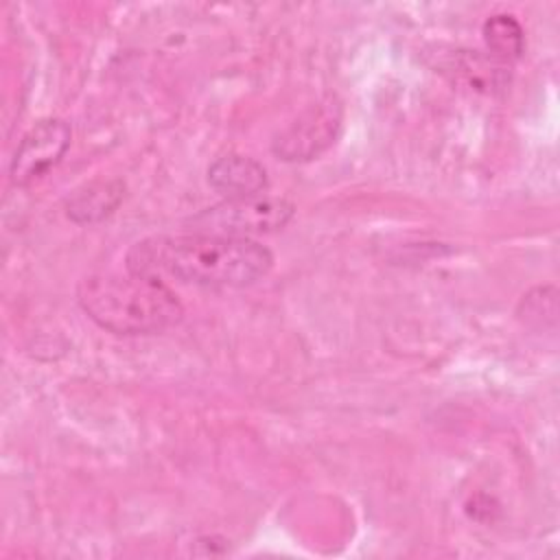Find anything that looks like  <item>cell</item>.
<instances>
[{
  "instance_id": "6da1fadb",
  "label": "cell",
  "mask_w": 560,
  "mask_h": 560,
  "mask_svg": "<svg viewBox=\"0 0 560 560\" xmlns=\"http://www.w3.org/2000/svg\"><path fill=\"white\" fill-rule=\"evenodd\" d=\"M125 267L140 276H171L184 284L241 289L271 271L273 254L254 238L192 232L138 241Z\"/></svg>"
},
{
  "instance_id": "7a4b0ae2",
  "label": "cell",
  "mask_w": 560,
  "mask_h": 560,
  "mask_svg": "<svg viewBox=\"0 0 560 560\" xmlns=\"http://www.w3.org/2000/svg\"><path fill=\"white\" fill-rule=\"evenodd\" d=\"M81 311L103 330L125 337L162 332L184 317L175 291L155 276L90 273L77 284Z\"/></svg>"
},
{
  "instance_id": "3957f363",
  "label": "cell",
  "mask_w": 560,
  "mask_h": 560,
  "mask_svg": "<svg viewBox=\"0 0 560 560\" xmlns=\"http://www.w3.org/2000/svg\"><path fill=\"white\" fill-rule=\"evenodd\" d=\"M295 214V206L282 197L252 195L225 199L206 208L190 219L192 232L249 238L252 234H269L282 230Z\"/></svg>"
},
{
  "instance_id": "277c9868",
  "label": "cell",
  "mask_w": 560,
  "mask_h": 560,
  "mask_svg": "<svg viewBox=\"0 0 560 560\" xmlns=\"http://www.w3.org/2000/svg\"><path fill=\"white\" fill-rule=\"evenodd\" d=\"M343 120L341 101L335 94L324 96L304 109L295 122L273 140V153L284 162H306L324 153L339 136Z\"/></svg>"
},
{
  "instance_id": "5b68a950",
  "label": "cell",
  "mask_w": 560,
  "mask_h": 560,
  "mask_svg": "<svg viewBox=\"0 0 560 560\" xmlns=\"http://www.w3.org/2000/svg\"><path fill=\"white\" fill-rule=\"evenodd\" d=\"M70 127L61 118L35 122L15 147L9 177L15 186H28L61 162L70 147Z\"/></svg>"
},
{
  "instance_id": "8992f818",
  "label": "cell",
  "mask_w": 560,
  "mask_h": 560,
  "mask_svg": "<svg viewBox=\"0 0 560 560\" xmlns=\"http://www.w3.org/2000/svg\"><path fill=\"white\" fill-rule=\"evenodd\" d=\"M208 184L225 199L260 195L269 186L267 168L243 153H228L208 166Z\"/></svg>"
},
{
  "instance_id": "52a82bcc",
  "label": "cell",
  "mask_w": 560,
  "mask_h": 560,
  "mask_svg": "<svg viewBox=\"0 0 560 560\" xmlns=\"http://www.w3.org/2000/svg\"><path fill=\"white\" fill-rule=\"evenodd\" d=\"M125 197L120 179H96L77 188L66 201V217L77 225H92L107 219Z\"/></svg>"
},
{
  "instance_id": "ba28073f",
  "label": "cell",
  "mask_w": 560,
  "mask_h": 560,
  "mask_svg": "<svg viewBox=\"0 0 560 560\" xmlns=\"http://www.w3.org/2000/svg\"><path fill=\"white\" fill-rule=\"evenodd\" d=\"M483 39L488 50L501 61H516L525 50L523 26L514 15L497 13L483 22Z\"/></svg>"
}]
</instances>
